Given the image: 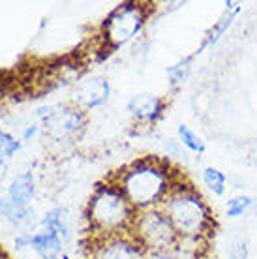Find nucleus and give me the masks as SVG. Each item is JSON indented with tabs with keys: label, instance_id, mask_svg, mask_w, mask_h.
<instances>
[{
	"label": "nucleus",
	"instance_id": "nucleus-1",
	"mask_svg": "<svg viewBox=\"0 0 257 259\" xmlns=\"http://www.w3.org/2000/svg\"><path fill=\"white\" fill-rule=\"evenodd\" d=\"M179 179L167 162L160 158H141L122 167L111 181L122 190L139 212L160 207Z\"/></svg>",
	"mask_w": 257,
	"mask_h": 259
},
{
	"label": "nucleus",
	"instance_id": "nucleus-2",
	"mask_svg": "<svg viewBox=\"0 0 257 259\" xmlns=\"http://www.w3.org/2000/svg\"><path fill=\"white\" fill-rule=\"evenodd\" d=\"M160 208L165 212L179 239L192 244H203L214 229V216L206 201L190 184L177 181Z\"/></svg>",
	"mask_w": 257,
	"mask_h": 259
},
{
	"label": "nucleus",
	"instance_id": "nucleus-3",
	"mask_svg": "<svg viewBox=\"0 0 257 259\" xmlns=\"http://www.w3.org/2000/svg\"><path fill=\"white\" fill-rule=\"evenodd\" d=\"M87 222L92 240L126 235L132 231L137 210L113 181L96 186L87 205Z\"/></svg>",
	"mask_w": 257,
	"mask_h": 259
},
{
	"label": "nucleus",
	"instance_id": "nucleus-4",
	"mask_svg": "<svg viewBox=\"0 0 257 259\" xmlns=\"http://www.w3.org/2000/svg\"><path fill=\"white\" fill-rule=\"evenodd\" d=\"M148 19V8L143 2H122L107 15L102 26V41L105 49L115 51L130 44Z\"/></svg>",
	"mask_w": 257,
	"mask_h": 259
},
{
	"label": "nucleus",
	"instance_id": "nucleus-5",
	"mask_svg": "<svg viewBox=\"0 0 257 259\" xmlns=\"http://www.w3.org/2000/svg\"><path fill=\"white\" fill-rule=\"evenodd\" d=\"M130 233L147 253L171 250L180 242L179 233L160 207L139 210Z\"/></svg>",
	"mask_w": 257,
	"mask_h": 259
},
{
	"label": "nucleus",
	"instance_id": "nucleus-6",
	"mask_svg": "<svg viewBox=\"0 0 257 259\" xmlns=\"http://www.w3.org/2000/svg\"><path fill=\"white\" fill-rule=\"evenodd\" d=\"M45 137L55 143L77 139L87 126V113L75 104H51L36 111Z\"/></svg>",
	"mask_w": 257,
	"mask_h": 259
},
{
	"label": "nucleus",
	"instance_id": "nucleus-7",
	"mask_svg": "<svg viewBox=\"0 0 257 259\" xmlns=\"http://www.w3.org/2000/svg\"><path fill=\"white\" fill-rule=\"evenodd\" d=\"M89 259H147V252L132 233H126L92 240Z\"/></svg>",
	"mask_w": 257,
	"mask_h": 259
},
{
	"label": "nucleus",
	"instance_id": "nucleus-8",
	"mask_svg": "<svg viewBox=\"0 0 257 259\" xmlns=\"http://www.w3.org/2000/svg\"><path fill=\"white\" fill-rule=\"evenodd\" d=\"M111 96V84L103 75H89L83 77L75 84L73 92V104L84 113L92 109H98L107 104Z\"/></svg>",
	"mask_w": 257,
	"mask_h": 259
},
{
	"label": "nucleus",
	"instance_id": "nucleus-9",
	"mask_svg": "<svg viewBox=\"0 0 257 259\" xmlns=\"http://www.w3.org/2000/svg\"><path fill=\"white\" fill-rule=\"evenodd\" d=\"M128 111L137 122L150 126L161 118L163 111H165V100L158 94L141 92V94H135L130 98Z\"/></svg>",
	"mask_w": 257,
	"mask_h": 259
},
{
	"label": "nucleus",
	"instance_id": "nucleus-10",
	"mask_svg": "<svg viewBox=\"0 0 257 259\" xmlns=\"http://www.w3.org/2000/svg\"><path fill=\"white\" fill-rule=\"evenodd\" d=\"M28 237V246L38 253L41 259H60L64 242L58 239L57 233L51 231L49 227H44L41 224L34 231H26Z\"/></svg>",
	"mask_w": 257,
	"mask_h": 259
},
{
	"label": "nucleus",
	"instance_id": "nucleus-11",
	"mask_svg": "<svg viewBox=\"0 0 257 259\" xmlns=\"http://www.w3.org/2000/svg\"><path fill=\"white\" fill-rule=\"evenodd\" d=\"M41 226L49 227L51 231L57 233V237L62 242H70V239L73 237V220L71 214L66 207H53L44 214L41 218Z\"/></svg>",
	"mask_w": 257,
	"mask_h": 259
},
{
	"label": "nucleus",
	"instance_id": "nucleus-12",
	"mask_svg": "<svg viewBox=\"0 0 257 259\" xmlns=\"http://www.w3.org/2000/svg\"><path fill=\"white\" fill-rule=\"evenodd\" d=\"M6 195L17 203L30 205V201L36 195V179H34L32 171H23L17 177H13L10 186H8Z\"/></svg>",
	"mask_w": 257,
	"mask_h": 259
},
{
	"label": "nucleus",
	"instance_id": "nucleus-13",
	"mask_svg": "<svg viewBox=\"0 0 257 259\" xmlns=\"http://www.w3.org/2000/svg\"><path fill=\"white\" fill-rule=\"evenodd\" d=\"M0 216L6 222H10L13 227H26L32 220V208L30 205H23L8 195H2L0 197Z\"/></svg>",
	"mask_w": 257,
	"mask_h": 259
},
{
	"label": "nucleus",
	"instance_id": "nucleus-14",
	"mask_svg": "<svg viewBox=\"0 0 257 259\" xmlns=\"http://www.w3.org/2000/svg\"><path fill=\"white\" fill-rule=\"evenodd\" d=\"M227 10H229V12L225 13L224 17H222V19H220L218 23L210 28V32L206 34L203 46L199 47V53H201V49H205V47L214 46V44H216V41H218V39L225 34V30L231 26L233 19H235V15H237V12H238V6H237V4H231V2H229V4H227Z\"/></svg>",
	"mask_w": 257,
	"mask_h": 259
},
{
	"label": "nucleus",
	"instance_id": "nucleus-15",
	"mask_svg": "<svg viewBox=\"0 0 257 259\" xmlns=\"http://www.w3.org/2000/svg\"><path fill=\"white\" fill-rule=\"evenodd\" d=\"M177 134H179V143L182 147H186L190 152H195V154H203L206 150V145L205 141L201 139L195 132H193L190 126L186 124H179V128H177Z\"/></svg>",
	"mask_w": 257,
	"mask_h": 259
},
{
	"label": "nucleus",
	"instance_id": "nucleus-16",
	"mask_svg": "<svg viewBox=\"0 0 257 259\" xmlns=\"http://www.w3.org/2000/svg\"><path fill=\"white\" fill-rule=\"evenodd\" d=\"M197 53H193L186 59H182L180 62H177L175 66L167 68V77H169V84H171V89H177L179 84H182L186 81L188 73H190V68H192V60Z\"/></svg>",
	"mask_w": 257,
	"mask_h": 259
},
{
	"label": "nucleus",
	"instance_id": "nucleus-17",
	"mask_svg": "<svg viewBox=\"0 0 257 259\" xmlns=\"http://www.w3.org/2000/svg\"><path fill=\"white\" fill-rule=\"evenodd\" d=\"M203 184L210 190L214 195H224L225 194V184H227V179L225 175L216 167H206L203 171Z\"/></svg>",
	"mask_w": 257,
	"mask_h": 259
},
{
	"label": "nucleus",
	"instance_id": "nucleus-18",
	"mask_svg": "<svg viewBox=\"0 0 257 259\" xmlns=\"http://www.w3.org/2000/svg\"><path fill=\"white\" fill-rule=\"evenodd\" d=\"M21 150V141L13 137L2 124H0V158H13Z\"/></svg>",
	"mask_w": 257,
	"mask_h": 259
},
{
	"label": "nucleus",
	"instance_id": "nucleus-19",
	"mask_svg": "<svg viewBox=\"0 0 257 259\" xmlns=\"http://www.w3.org/2000/svg\"><path fill=\"white\" fill-rule=\"evenodd\" d=\"M251 205H253V199H251L250 195H235V197H231V199L227 201L225 214H227V218H238L248 208H251Z\"/></svg>",
	"mask_w": 257,
	"mask_h": 259
},
{
	"label": "nucleus",
	"instance_id": "nucleus-20",
	"mask_svg": "<svg viewBox=\"0 0 257 259\" xmlns=\"http://www.w3.org/2000/svg\"><path fill=\"white\" fill-rule=\"evenodd\" d=\"M227 259H250V250L244 240H235L229 250H227Z\"/></svg>",
	"mask_w": 257,
	"mask_h": 259
},
{
	"label": "nucleus",
	"instance_id": "nucleus-21",
	"mask_svg": "<svg viewBox=\"0 0 257 259\" xmlns=\"http://www.w3.org/2000/svg\"><path fill=\"white\" fill-rule=\"evenodd\" d=\"M39 130H41V124H38V122L28 124V126L25 128V132H23V141H30V139H34V137L38 136Z\"/></svg>",
	"mask_w": 257,
	"mask_h": 259
},
{
	"label": "nucleus",
	"instance_id": "nucleus-22",
	"mask_svg": "<svg viewBox=\"0 0 257 259\" xmlns=\"http://www.w3.org/2000/svg\"><path fill=\"white\" fill-rule=\"evenodd\" d=\"M6 179H8V160L0 158V184H4Z\"/></svg>",
	"mask_w": 257,
	"mask_h": 259
},
{
	"label": "nucleus",
	"instance_id": "nucleus-23",
	"mask_svg": "<svg viewBox=\"0 0 257 259\" xmlns=\"http://www.w3.org/2000/svg\"><path fill=\"white\" fill-rule=\"evenodd\" d=\"M0 259H10L6 253H4V250H0Z\"/></svg>",
	"mask_w": 257,
	"mask_h": 259
},
{
	"label": "nucleus",
	"instance_id": "nucleus-24",
	"mask_svg": "<svg viewBox=\"0 0 257 259\" xmlns=\"http://www.w3.org/2000/svg\"><path fill=\"white\" fill-rule=\"evenodd\" d=\"M253 210H255V214H257V199L253 201Z\"/></svg>",
	"mask_w": 257,
	"mask_h": 259
}]
</instances>
